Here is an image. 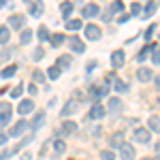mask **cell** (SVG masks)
Returning <instances> with one entry per match:
<instances>
[{
  "label": "cell",
  "mask_w": 160,
  "mask_h": 160,
  "mask_svg": "<svg viewBox=\"0 0 160 160\" xmlns=\"http://www.w3.org/2000/svg\"><path fill=\"white\" fill-rule=\"evenodd\" d=\"M68 47H71L73 53H83L86 51V43L79 37H68Z\"/></svg>",
  "instance_id": "1"
},
{
  "label": "cell",
  "mask_w": 160,
  "mask_h": 160,
  "mask_svg": "<svg viewBox=\"0 0 160 160\" xmlns=\"http://www.w3.org/2000/svg\"><path fill=\"white\" fill-rule=\"evenodd\" d=\"M120 156H122L124 160H132L135 158V148H132L130 143H122V145H120Z\"/></svg>",
  "instance_id": "2"
},
{
  "label": "cell",
  "mask_w": 160,
  "mask_h": 160,
  "mask_svg": "<svg viewBox=\"0 0 160 160\" xmlns=\"http://www.w3.org/2000/svg\"><path fill=\"white\" fill-rule=\"evenodd\" d=\"M86 37L90 38V41H98L100 38V28L94 24H88L86 26Z\"/></svg>",
  "instance_id": "3"
},
{
  "label": "cell",
  "mask_w": 160,
  "mask_h": 160,
  "mask_svg": "<svg viewBox=\"0 0 160 160\" xmlns=\"http://www.w3.org/2000/svg\"><path fill=\"white\" fill-rule=\"evenodd\" d=\"M124 60H126V56H124L122 49H118V51L111 53V64H113V68H120V66L124 64Z\"/></svg>",
  "instance_id": "4"
},
{
  "label": "cell",
  "mask_w": 160,
  "mask_h": 160,
  "mask_svg": "<svg viewBox=\"0 0 160 160\" xmlns=\"http://www.w3.org/2000/svg\"><path fill=\"white\" fill-rule=\"evenodd\" d=\"M100 13V7L98 4H86V7H83V9H81V15H83V17H94V15H98Z\"/></svg>",
  "instance_id": "5"
},
{
  "label": "cell",
  "mask_w": 160,
  "mask_h": 160,
  "mask_svg": "<svg viewBox=\"0 0 160 160\" xmlns=\"http://www.w3.org/2000/svg\"><path fill=\"white\" fill-rule=\"evenodd\" d=\"M135 139L139 143H148L149 141V130L148 128H135Z\"/></svg>",
  "instance_id": "6"
},
{
  "label": "cell",
  "mask_w": 160,
  "mask_h": 160,
  "mask_svg": "<svg viewBox=\"0 0 160 160\" xmlns=\"http://www.w3.org/2000/svg\"><path fill=\"white\" fill-rule=\"evenodd\" d=\"M17 111H19V113H30V111H34V102L30 98H24L17 105Z\"/></svg>",
  "instance_id": "7"
},
{
  "label": "cell",
  "mask_w": 160,
  "mask_h": 160,
  "mask_svg": "<svg viewBox=\"0 0 160 160\" xmlns=\"http://www.w3.org/2000/svg\"><path fill=\"white\" fill-rule=\"evenodd\" d=\"M102 115H105V107H102V105H94V107L90 109V113H88L90 120H98V118H102Z\"/></svg>",
  "instance_id": "8"
},
{
  "label": "cell",
  "mask_w": 160,
  "mask_h": 160,
  "mask_svg": "<svg viewBox=\"0 0 160 160\" xmlns=\"http://www.w3.org/2000/svg\"><path fill=\"white\" fill-rule=\"evenodd\" d=\"M43 124H45V113H43V111H38L37 115H34V120L30 122V128H32V130H38Z\"/></svg>",
  "instance_id": "9"
},
{
  "label": "cell",
  "mask_w": 160,
  "mask_h": 160,
  "mask_svg": "<svg viewBox=\"0 0 160 160\" xmlns=\"http://www.w3.org/2000/svg\"><path fill=\"white\" fill-rule=\"evenodd\" d=\"M26 126H28V124H26V120H19L17 124H13V128L9 130V135H11V137H17V135H22V132L26 130Z\"/></svg>",
  "instance_id": "10"
},
{
  "label": "cell",
  "mask_w": 160,
  "mask_h": 160,
  "mask_svg": "<svg viewBox=\"0 0 160 160\" xmlns=\"http://www.w3.org/2000/svg\"><path fill=\"white\" fill-rule=\"evenodd\" d=\"M24 22H26V17H24V15H19V13L9 17V26H11V28H22V26H24Z\"/></svg>",
  "instance_id": "11"
},
{
  "label": "cell",
  "mask_w": 160,
  "mask_h": 160,
  "mask_svg": "<svg viewBox=\"0 0 160 160\" xmlns=\"http://www.w3.org/2000/svg\"><path fill=\"white\" fill-rule=\"evenodd\" d=\"M77 109H79V102H77V100H71V102H68V105H66V107H64V109L60 111V115H62V118H66V115L75 113Z\"/></svg>",
  "instance_id": "12"
},
{
  "label": "cell",
  "mask_w": 160,
  "mask_h": 160,
  "mask_svg": "<svg viewBox=\"0 0 160 160\" xmlns=\"http://www.w3.org/2000/svg\"><path fill=\"white\" fill-rule=\"evenodd\" d=\"M137 79H139V81H143V83H145V81H149V79H152V71H149V68H145V66H141V68L137 71Z\"/></svg>",
  "instance_id": "13"
},
{
  "label": "cell",
  "mask_w": 160,
  "mask_h": 160,
  "mask_svg": "<svg viewBox=\"0 0 160 160\" xmlns=\"http://www.w3.org/2000/svg\"><path fill=\"white\" fill-rule=\"evenodd\" d=\"M109 94V86H102L100 88H96V90H90V96H94V98H98V96H107Z\"/></svg>",
  "instance_id": "14"
},
{
  "label": "cell",
  "mask_w": 160,
  "mask_h": 160,
  "mask_svg": "<svg viewBox=\"0 0 160 160\" xmlns=\"http://www.w3.org/2000/svg\"><path fill=\"white\" fill-rule=\"evenodd\" d=\"M148 126H149V130H154V132H160V118L152 115V118L148 120Z\"/></svg>",
  "instance_id": "15"
},
{
  "label": "cell",
  "mask_w": 160,
  "mask_h": 160,
  "mask_svg": "<svg viewBox=\"0 0 160 160\" xmlns=\"http://www.w3.org/2000/svg\"><path fill=\"white\" fill-rule=\"evenodd\" d=\"M109 111H111V113L122 111V100H120V98H109Z\"/></svg>",
  "instance_id": "16"
},
{
  "label": "cell",
  "mask_w": 160,
  "mask_h": 160,
  "mask_svg": "<svg viewBox=\"0 0 160 160\" xmlns=\"http://www.w3.org/2000/svg\"><path fill=\"white\" fill-rule=\"evenodd\" d=\"M41 13H43V4H41V2H30V15L38 17Z\"/></svg>",
  "instance_id": "17"
},
{
  "label": "cell",
  "mask_w": 160,
  "mask_h": 160,
  "mask_svg": "<svg viewBox=\"0 0 160 160\" xmlns=\"http://www.w3.org/2000/svg\"><path fill=\"white\" fill-rule=\"evenodd\" d=\"M79 28H83V22L81 19H68L66 22V30H79Z\"/></svg>",
  "instance_id": "18"
},
{
  "label": "cell",
  "mask_w": 160,
  "mask_h": 160,
  "mask_svg": "<svg viewBox=\"0 0 160 160\" xmlns=\"http://www.w3.org/2000/svg\"><path fill=\"white\" fill-rule=\"evenodd\" d=\"M62 43H64V34H60V32L51 34V45H53V47H60Z\"/></svg>",
  "instance_id": "19"
},
{
  "label": "cell",
  "mask_w": 160,
  "mask_h": 160,
  "mask_svg": "<svg viewBox=\"0 0 160 160\" xmlns=\"http://www.w3.org/2000/svg\"><path fill=\"white\" fill-rule=\"evenodd\" d=\"M62 15H64V17H66V22H68V15H71V13H73V4H71V2H62Z\"/></svg>",
  "instance_id": "20"
},
{
  "label": "cell",
  "mask_w": 160,
  "mask_h": 160,
  "mask_svg": "<svg viewBox=\"0 0 160 160\" xmlns=\"http://www.w3.org/2000/svg\"><path fill=\"white\" fill-rule=\"evenodd\" d=\"M9 28L7 26H0V43H9Z\"/></svg>",
  "instance_id": "21"
},
{
  "label": "cell",
  "mask_w": 160,
  "mask_h": 160,
  "mask_svg": "<svg viewBox=\"0 0 160 160\" xmlns=\"http://www.w3.org/2000/svg\"><path fill=\"white\" fill-rule=\"evenodd\" d=\"M56 66H58V68H68V66H71V58H68V56H62L60 60H58V64H56Z\"/></svg>",
  "instance_id": "22"
},
{
  "label": "cell",
  "mask_w": 160,
  "mask_h": 160,
  "mask_svg": "<svg viewBox=\"0 0 160 160\" xmlns=\"http://www.w3.org/2000/svg\"><path fill=\"white\" fill-rule=\"evenodd\" d=\"M15 71H17L15 66H7V68H2V71H0V77L9 79V77H13V75H15Z\"/></svg>",
  "instance_id": "23"
},
{
  "label": "cell",
  "mask_w": 160,
  "mask_h": 160,
  "mask_svg": "<svg viewBox=\"0 0 160 160\" xmlns=\"http://www.w3.org/2000/svg\"><path fill=\"white\" fill-rule=\"evenodd\" d=\"M60 68H58V66H51V68H47V77H49V79H58V77H60Z\"/></svg>",
  "instance_id": "24"
},
{
  "label": "cell",
  "mask_w": 160,
  "mask_h": 160,
  "mask_svg": "<svg viewBox=\"0 0 160 160\" xmlns=\"http://www.w3.org/2000/svg\"><path fill=\"white\" fill-rule=\"evenodd\" d=\"M19 41H22V43H30V41H32V30H24V32H22V34H19Z\"/></svg>",
  "instance_id": "25"
},
{
  "label": "cell",
  "mask_w": 160,
  "mask_h": 160,
  "mask_svg": "<svg viewBox=\"0 0 160 160\" xmlns=\"http://www.w3.org/2000/svg\"><path fill=\"white\" fill-rule=\"evenodd\" d=\"M75 128H77V124H75V122H64V126H62V130H64L66 135L75 132Z\"/></svg>",
  "instance_id": "26"
},
{
  "label": "cell",
  "mask_w": 160,
  "mask_h": 160,
  "mask_svg": "<svg viewBox=\"0 0 160 160\" xmlns=\"http://www.w3.org/2000/svg\"><path fill=\"white\" fill-rule=\"evenodd\" d=\"M45 81V75L41 73V71H34L32 73V83H43Z\"/></svg>",
  "instance_id": "27"
},
{
  "label": "cell",
  "mask_w": 160,
  "mask_h": 160,
  "mask_svg": "<svg viewBox=\"0 0 160 160\" xmlns=\"http://www.w3.org/2000/svg\"><path fill=\"white\" fill-rule=\"evenodd\" d=\"M9 120H11V111H0V126L9 124Z\"/></svg>",
  "instance_id": "28"
},
{
  "label": "cell",
  "mask_w": 160,
  "mask_h": 160,
  "mask_svg": "<svg viewBox=\"0 0 160 160\" xmlns=\"http://www.w3.org/2000/svg\"><path fill=\"white\" fill-rule=\"evenodd\" d=\"M53 149H56V152H58V154H64V152H66V143H64V141H60V139H58V141H56V143H53Z\"/></svg>",
  "instance_id": "29"
},
{
  "label": "cell",
  "mask_w": 160,
  "mask_h": 160,
  "mask_svg": "<svg viewBox=\"0 0 160 160\" xmlns=\"http://www.w3.org/2000/svg\"><path fill=\"white\" fill-rule=\"evenodd\" d=\"M149 49H152V45H149V47H143V49H141V51H139V53H137V60H139V62H143V60H145V58H148Z\"/></svg>",
  "instance_id": "30"
},
{
  "label": "cell",
  "mask_w": 160,
  "mask_h": 160,
  "mask_svg": "<svg viewBox=\"0 0 160 160\" xmlns=\"http://www.w3.org/2000/svg\"><path fill=\"white\" fill-rule=\"evenodd\" d=\"M109 11H111V13H122V11H124V4H122V2H111Z\"/></svg>",
  "instance_id": "31"
},
{
  "label": "cell",
  "mask_w": 160,
  "mask_h": 160,
  "mask_svg": "<svg viewBox=\"0 0 160 160\" xmlns=\"http://www.w3.org/2000/svg\"><path fill=\"white\" fill-rule=\"evenodd\" d=\"M122 143H124V141H122V132H120V135H113V137H111V145H113V148H120Z\"/></svg>",
  "instance_id": "32"
},
{
  "label": "cell",
  "mask_w": 160,
  "mask_h": 160,
  "mask_svg": "<svg viewBox=\"0 0 160 160\" xmlns=\"http://www.w3.org/2000/svg\"><path fill=\"white\" fill-rule=\"evenodd\" d=\"M32 58H34V60H43V58H45V49H43V47H37V49H34V53H32Z\"/></svg>",
  "instance_id": "33"
},
{
  "label": "cell",
  "mask_w": 160,
  "mask_h": 160,
  "mask_svg": "<svg viewBox=\"0 0 160 160\" xmlns=\"http://www.w3.org/2000/svg\"><path fill=\"white\" fill-rule=\"evenodd\" d=\"M38 38H41V41H47V38H49V32H47V28H45V26H41V28H38Z\"/></svg>",
  "instance_id": "34"
},
{
  "label": "cell",
  "mask_w": 160,
  "mask_h": 160,
  "mask_svg": "<svg viewBox=\"0 0 160 160\" xmlns=\"http://www.w3.org/2000/svg\"><path fill=\"white\" fill-rule=\"evenodd\" d=\"M22 92H24V86L19 83V86H15L11 90V96H13V98H17V96H22Z\"/></svg>",
  "instance_id": "35"
},
{
  "label": "cell",
  "mask_w": 160,
  "mask_h": 160,
  "mask_svg": "<svg viewBox=\"0 0 160 160\" xmlns=\"http://www.w3.org/2000/svg\"><path fill=\"white\" fill-rule=\"evenodd\" d=\"M100 160H115V156H113V152H111V149H105V152L100 154Z\"/></svg>",
  "instance_id": "36"
},
{
  "label": "cell",
  "mask_w": 160,
  "mask_h": 160,
  "mask_svg": "<svg viewBox=\"0 0 160 160\" xmlns=\"http://www.w3.org/2000/svg\"><path fill=\"white\" fill-rule=\"evenodd\" d=\"M156 9H158V4H156V2H149V4H148V9H145V17H149V15L156 11Z\"/></svg>",
  "instance_id": "37"
},
{
  "label": "cell",
  "mask_w": 160,
  "mask_h": 160,
  "mask_svg": "<svg viewBox=\"0 0 160 160\" xmlns=\"http://www.w3.org/2000/svg\"><path fill=\"white\" fill-rule=\"evenodd\" d=\"M115 90H118V92H126L128 88H126V83H124V81H120V79H115Z\"/></svg>",
  "instance_id": "38"
},
{
  "label": "cell",
  "mask_w": 160,
  "mask_h": 160,
  "mask_svg": "<svg viewBox=\"0 0 160 160\" xmlns=\"http://www.w3.org/2000/svg\"><path fill=\"white\" fill-rule=\"evenodd\" d=\"M11 58V49H4V51H0V62H7Z\"/></svg>",
  "instance_id": "39"
},
{
  "label": "cell",
  "mask_w": 160,
  "mask_h": 160,
  "mask_svg": "<svg viewBox=\"0 0 160 160\" xmlns=\"http://www.w3.org/2000/svg\"><path fill=\"white\" fill-rule=\"evenodd\" d=\"M152 60H154V64H160V47H156L154 56H152Z\"/></svg>",
  "instance_id": "40"
},
{
  "label": "cell",
  "mask_w": 160,
  "mask_h": 160,
  "mask_svg": "<svg viewBox=\"0 0 160 160\" xmlns=\"http://www.w3.org/2000/svg\"><path fill=\"white\" fill-rule=\"evenodd\" d=\"M130 11L135 13V15H139V13H141V4H139V2H135V4L130 7Z\"/></svg>",
  "instance_id": "41"
},
{
  "label": "cell",
  "mask_w": 160,
  "mask_h": 160,
  "mask_svg": "<svg viewBox=\"0 0 160 160\" xmlns=\"http://www.w3.org/2000/svg\"><path fill=\"white\" fill-rule=\"evenodd\" d=\"M152 34H154V26H149L148 30H145V38H152Z\"/></svg>",
  "instance_id": "42"
},
{
  "label": "cell",
  "mask_w": 160,
  "mask_h": 160,
  "mask_svg": "<svg viewBox=\"0 0 160 160\" xmlns=\"http://www.w3.org/2000/svg\"><path fill=\"white\" fill-rule=\"evenodd\" d=\"M118 22H120V24H124V22H128V15H126V13H122V15L118 17Z\"/></svg>",
  "instance_id": "43"
},
{
  "label": "cell",
  "mask_w": 160,
  "mask_h": 160,
  "mask_svg": "<svg viewBox=\"0 0 160 160\" xmlns=\"http://www.w3.org/2000/svg\"><path fill=\"white\" fill-rule=\"evenodd\" d=\"M2 143H7V135H4V132H0V145H2Z\"/></svg>",
  "instance_id": "44"
},
{
  "label": "cell",
  "mask_w": 160,
  "mask_h": 160,
  "mask_svg": "<svg viewBox=\"0 0 160 160\" xmlns=\"http://www.w3.org/2000/svg\"><path fill=\"white\" fill-rule=\"evenodd\" d=\"M30 158H32V154H30V152H26L24 156H22V160H30Z\"/></svg>",
  "instance_id": "45"
},
{
  "label": "cell",
  "mask_w": 160,
  "mask_h": 160,
  "mask_svg": "<svg viewBox=\"0 0 160 160\" xmlns=\"http://www.w3.org/2000/svg\"><path fill=\"white\" fill-rule=\"evenodd\" d=\"M154 83H156V88L160 90V75H156V79H154Z\"/></svg>",
  "instance_id": "46"
},
{
  "label": "cell",
  "mask_w": 160,
  "mask_h": 160,
  "mask_svg": "<svg viewBox=\"0 0 160 160\" xmlns=\"http://www.w3.org/2000/svg\"><path fill=\"white\" fill-rule=\"evenodd\" d=\"M156 149H158V152H160V141H158V143H156Z\"/></svg>",
  "instance_id": "47"
},
{
  "label": "cell",
  "mask_w": 160,
  "mask_h": 160,
  "mask_svg": "<svg viewBox=\"0 0 160 160\" xmlns=\"http://www.w3.org/2000/svg\"><path fill=\"white\" fill-rule=\"evenodd\" d=\"M2 7H4V2H2V0H0V9H2Z\"/></svg>",
  "instance_id": "48"
},
{
  "label": "cell",
  "mask_w": 160,
  "mask_h": 160,
  "mask_svg": "<svg viewBox=\"0 0 160 160\" xmlns=\"http://www.w3.org/2000/svg\"><path fill=\"white\" fill-rule=\"evenodd\" d=\"M154 160H160V156H156V158H154Z\"/></svg>",
  "instance_id": "49"
},
{
  "label": "cell",
  "mask_w": 160,
  "mask_h": 160,
  "mask_svg": "<svg viewBox=\"0 0 160 160\" xmlns=\"http://www.w3.org/2000/svg\"><path fill=\"white\" fill-rule=\"evenodd\" d=\"M143 160H149V158H143Z\"/></svg>",
  "instance_id": "50"
}]
</instances>
